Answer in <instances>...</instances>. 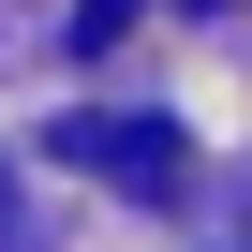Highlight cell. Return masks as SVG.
<instances>
[{
	"mask_svg": "<svg viewBox=\"0 0 252 252\" xmlns=\"http://www.w3.org/2000/svg\"><path fill=\"white\" fill-rule=\"evenodd\" d=\"M60 149L89 178H119V193H178V119H74Z\"/></svg>",
	"mask_w": 252,
	"mask_h": 252,
	"instance_id": "obj_1",
	"label": "cell"
},
{
	"mask_svg": "<svg viewBox=\"0 0 252 252\" xmlns=\"http://www.w3.org/2000/svg\"><path fill=\"white\" fill-rule=\"evenodd\" d=\"M134 30V0H74V45H119Z\"/></svg>",
	"mask_w": 252,
	"mask_h": 252,
	"instance_id": "obj_2",
	"label": "cell"
},
{
	"mask_svg": "<svg viewBox=\"0 0 252 252\" xmlns=\"http://www.w3.org/2000/svg\"><path fill=\"white\" fill-rule=\"evenodd\" d=\"M0 252H30V222H15V178H0Z\"/></svg>",
	"mask_w": 252,
	"mask_h": 252,
	"instance_id": "obj_3",
	"label": "cell"
},
{
	"mask_svg": "<svg viewBox=\"0 0 252 252\" xmlns=\"http://www.w3.org/2000/svg\"><path fill=\"white\" fill-rule=\"evenodd\" d=\"M193 15H237V0H193Z\"/></svg>",
	"mask_w": 252,
	"mask_h": 252,
	"instance_id": "obj_4",
	"label": "cell"
}]
</instances>
